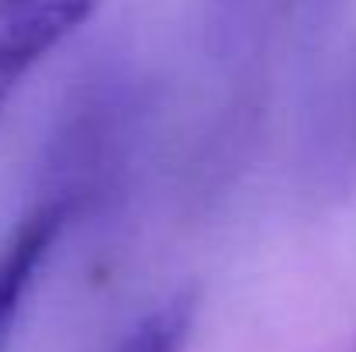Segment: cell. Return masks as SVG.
Here are the masks:
<instances>
[{"mask_svg":"<svg viewBox=\"0 0 356 352\" xmlns=\"http://www.w3.org/2000/svg\"><path fill=\"white\" fill-rule=\"evenodd\" d=\"M101 0H0V111L28 80V73L49 59Z\"/></svg>","mask_w":356,"mask_h":352,"instance_id":"6da1fadb","label":"cell"},{"mask_svg":"<svg viewBox=\"0 0 356 352\" xmlns=\"http://www.w3.org/2000/svg\"><path fill=\"white\" fill-rule=\"evenodd\" d=\"M252 0H215V7L222 10V14H232V10H245Z\"/></svg>","mask_w":356,"mask_h":352,"instance_id":"7a4b0ae2","label":"cell"}]
</instances>
